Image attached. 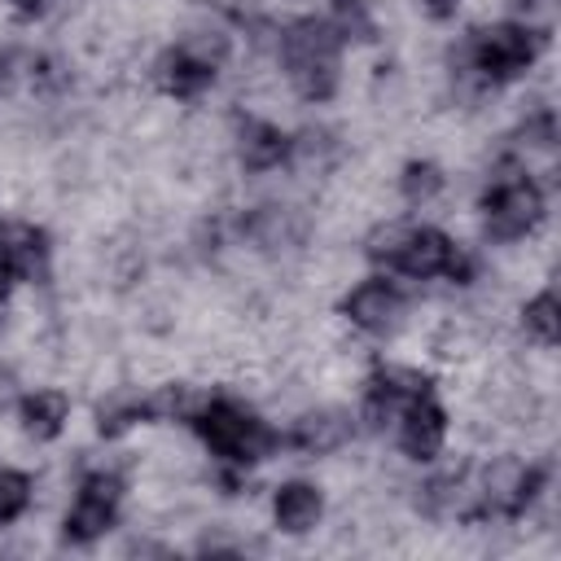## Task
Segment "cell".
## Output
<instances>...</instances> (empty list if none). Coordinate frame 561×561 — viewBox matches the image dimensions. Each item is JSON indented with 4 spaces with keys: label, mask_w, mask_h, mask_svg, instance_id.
<instances>
[{
    "label": "cell",
    "mask_w": 561,
    "mask_h": 561,
    "mask_svg": "<svg viewBox=\"0 0 561 561\" xmlns=\"http://www.w3.org/2000/svg\"><path fill=\"white\" fill-rule=\"evenodd\" d=\"M342 44H373L377 39V18L368 9V0H333L329 18H324Z\"/></svg>",
    "instance_id": "obj_20"
},
{
    "label": "cell",
    "mask_w": 561,
    "mask_h": 561,
    "mask_svg": "<svg viewBox=\"0 0 561 561\" xmlns=\"http://www.w3.org/2000/svg\"><path fill=\"white\" fill-rule=\"evenodd\" d=\"M447 188V175L434 158H408L399 171V193L408 206H430L438 193Z\"/></svg>",
    "instance_id": "obj_19"
},
{
    "label": "cell",
    "mask_w": 561,
    "mask_h": 561,
    "mask_svg": "<svg viewBox=\"0 0 561 561\" xmlns=\"http://www.w3.org/2000/svg\"><path fill=\"white\" fill-rule=\"evenodd\" d=\"M4 320H9V285H0V329H4Z\"/></svg>",
    "instance_id": "obj_28"
},
{
    "label": "cell",
    "mask_w": 561,
    "mask_h": 561,
    "mask_svg": "<svg viewBox=\"0 0 561 561\" xmlns=\"http://www.w3.org/2000/svg\"><path fill=\"white\" fill-rule=\"evenodd\" d=\"M184 425L228 469H250L280 451V430H272L254 408L228 394H202V403L188 412Z\"/></svg>",
    "instance_id": "obj_2"
},
{
    "label": "cell",
    "mask_w": 561,
    "mask_h": 561,
    "mask_svg": "<svg viewBox=\"0 0 561 561\" xmlns=\"http://www.w3.org/2000/svg\"><path fill=\"white\" fill-rule=\"evenodd\" d=\"M53 267V241L39 224L9 219L0 224V285H39Z\"/></svg>",
    "instance_id": "obj_10"
},
{
    "label": "cell",
    "mask_w": 561,
    "mask_h": 561,
    "mask_svg": "<svg viewBox=\"0 0 561 561\" xmlns=\"http://www.w3.org/2000/svg\"><path fill=\"white\" fill-rule=\"evenodd\" d=\"M26 66H31V48H0V101L13 96L26 83Z\"/></svg>",
    "instance_id": "obj_25"
},
{
    "label": "cell",
    "mask_w": 561,
    "mask_h": 561,
    "mask_svg": "<svg viewBox=\"0 0 561 561\" xmlns=\"http://www.w3.org/2000/svg\"><path fill=\"white\" fill-rule=\"evenodd\" d=\"M421 390H434V377H430V373L408 368V364H377V368L364 377L359 421L381 434L386 425H394L399 408H403L408 399H416Z\"/></svg>",
    "instance_id": "obj_9"
},
{
    "label": "cell",
    "mask_w": 561,
    "mask_h": 561,
    "mask_svg": "<svg viewBox=\"0 0 561 561\" xmlns=\"http://www.w3.org/2000/svg\"><path fill=\"white\" fill-rule=\"evenodd\" d=\"M548 486V465L539 460H495L473 473V504L465 522H522Z\"/></svg>",
    "instance_id": "obj_6"
},
{
    "label": "cell",
    "mask_w": 561,
    "mask_h": 561,
    "mask_svg": "<svg viewBox=\"0 0 561 561\" xmlns=\"http://www.w3.org/2000/svg\"><path fill=\"white\" fill-rule=\"evenodd\" d=\"M70 421V399L61 390H26L18 399V425L35 443H53Z\"/></svg>",
    "instance_id": "obj_17"
},
{
    "label": "cell",
    "mask_w": 561,
    "mask_h": 561,
    "mask_svg": "<svg viewBox=\"0 0 561 561\" xmlns=\"http://www.w3.org/2000/svg\"><path fill=\"white\" fill-rule=\"evenodd\" d=\"M13 399H18V377H13V368H0V408Z\"/></svg>",
    "instance_id": "obj_27"
},
{
    "label": "cell",
    "mask_w": 561,
    "mask_h": 561,
    "mask_svg": "<svg viewBox=\"0 0 561 561\" xmlns=\"http://www.w3.org/2000/svg\"><path fill=\"white\" fill-rule=\"evenodd\" d=\"M118 504H123V478L118 473H105V469L83 473L79 491H75V504L61 517V539L75 543V548L96 543L118 522Z\"/></svg>",
    "instance_id": "obj_8"
},
{
    "label": "cell",
    "mask_w": 561,
    "mask_h": 561,
    "mask_svg": "<svg viewBox=\"0 0 561 561\" xmlns=\"http://www.w3.org/2000/svg\"><path fill=\"white\" fill-rule=\"evenodd\" d=\"M513 140H517V145H526V149H543V153H552V149H557V140H561V131H557V114H552L548 105L530 110V114L517 123Z\"/></svg>",
    "instance_id": "obj_24"
},
{
    "label": "cell",
    "mask_w": 561,
    "mask_h": 561,
    "mask_svg": "<svg viewBox=\"0 0 561 561\" xmlns=\"http://www.w3.org/2000/svg\"><path fill=\"white\" fill-rule=\"evenodd\" d=\"M478 210H482V232H486V241L508 245V241L530 237V232L543 224L548 197H543V188L535 184V175L526 171V162L508 153V158H500V162L491 167V175H486V184H482V197H478Z\"/></svg>",
    "instance_id": "obj_4"
},
{
    "label": "cell",
    "mask_w": 561,
    "mask_h": 561,
    "mask_svg": "<svg viewBox=\"0 0 561 561\" xmlns=\"http://www.w3.org/2000/svg\"><path fill=\"white\" fill-rule=\"evenodd\" d=\"M543 44H548L543 31H535V26L517 22V18H504V22L478 26V31L465 39L460 57H465V70H469L478 83L504 88V83L522 79V75L539 61Z\"/></svg>",
    "instance_id": "obj_5"
},
{
    "label": "cell",
    "mask_w": 561,
    "mask_h": 561,
    "mask_svg": "<svg viewBox=\"0 0 561 561\" xmlns=\"http://www.w3.org/2000/svg\"><path fill=\"white\" fill-rule=\"evenodd\" d=\"M35 500V478L26 469H13V465H0V526H13L26 517Z\"/></svg>",
    "instance_id": "obj_22"
},
{
    "label": "cell",
    "mask_w": 561,
    "mask_h": 561,
    "mask_svg": "<svg viewBox=\"0 0 561 561\" xmlns=\"http://www.w3.org/2000/svg\"><path fill=\"white\" fill-rule=\"evenodd\" d=\"M320 517H324V495H320L316 482L289 478V482H280V486L272 491V522H276V530H285V535H307V530H316Z\"/></svg>",
    "instance_id": "obj_16"
},
{
    "label": "cell",
    "mask_w": 561,
    "mask_h": 561,
    "mask_svg": "<svg viewBox=\"0 0 561 561\" xmlns=\"http://www.w3.org/2000/svg\"><path fill=\"white\" fill-rule=\"evenodd\" d=\"M355 438V416L342 408H311L294 416V425L280 434V447H294L302 456H329Z\"/></svg>",
    "instance_id": "obj_15"
},
{
    "label": "cell",
    "mask_w": 561,
    "mask_h": 561,
    "mask_svg": "<svg viewBox=\"0 0 561 561\" xmlns=\"http://www.w3.org/2000/svg\"><path fill=\"white\" fill-rule=\"evenodd\" d=\"M237 162L241 171L250 175H267V171H280L294 162V136L272 123V118H259V114H241L237 118Z\"/></svg>",
    "instance_id": "obj_13"
},
{
    "label": "cell",
    "mask_w": 561,
    "mask_h": 561,
    "mask_svg": "<svg viewBox=\"0 0 561 561\" xmlns=\"http://www.w3.org/2000/svg\"><path fill=\"white\" fill-rule=\"evenodd\" d=\"M394 434H399V451L416 465L438 460L443 443H447V408L438 403L434 390H421L416 399H408L394 416Z\"/></svg>",
    "instance_id": "obj_12"
},
{
    "label": "cell",
    "mask_w": 561,
    "mask_h": 561,
    "mask_svg": "<svg viewBox=\"0 0 561 561\" xmlns=\"http://www.w3.org/2000/svg\"><path fill=\"white\" fill-rule=\"evenodd\" d=\"M307 215L298 206H285V202H263V206H250L241 219H237V232L241 241H250L254 250H294L307 241Z\"/></svg>",
    "instance_id": "obj_14"
},
{
    "label": "cell",
    "mask_w": 561,
    "mask_h": 561,
    "mask_svg": "<svg viewBox=\"0 0 561 561\" xmlns=\"http://www.w3.org/2000/svg\"><path fill=\"white\" fill-rule=\"evenodd\" d=\"M421 9H425L434 22H451L456 9H460V0H421Z\"/></svg>",
    "instance_id": "obj_26"
},
{
    "label": "cell",
    "mask_w": 561,
    "mask_h": 561,
    "mask_svg": "<svg viewBox=\"0 0 561 561\" xmlns=\"http://www.w3.org/2000/svg\"><path fill=\"white\" fill-rule=\"evenodd\" d=\"M136 425H153L149 421V394H140V390H118L96 408V434L101 438H118Z\"/></svg>",
    "instance_id": "obj_18"
},
{
    "label": "cell",
    "mask_w": 561,
    "mask_h": 561,
    "mask_svg": "<svg viewBox=\"0 0 561 561\" xmlns=\"http://www.w3.org/2000/svg\"><path fill=\"white\" fill-rule=\"evenodd\" d=\"M342 158V140L329 131V127H307L294 136V162H307V167H333Z\"/></svg>",
    "instance_id": "obj_23"
},
{
    "label": "cell",
    "mask_w": 561,
    "mask_h": 561,
    "mask_svg": "<svg viewBox=\"0 0 561 561\" xmlns=\"http://www.w3.org/2000/svg\"><path fill=\"white\" fill-rule=\"evenodd\" d=\"M224 61H228L224 31H188L153 61V83L171 101H197L215 88Z\"/></svg>",
    "instance_id": "obj_7"
},
{
    "label": "cell",
    "mask_w": 561,
    "mask_h": 561,
    "mask_svg": "<svg viewBox=\"0 0 561 561\" xmlns=\"http://www.w3.org/2000/svg\"><path fill=\"white\" fill-rule=\"evenodd\" d=\"M13 4H18V9H35L39 0H13Z\"/></svg>",
    "instance_id": "obj_29"
},
{
    "label": "cell",
    "mask_w": 561,
    "mask_h": 561,
    "mask_svg": "<svg viewBox=\"0 0 561 561\" xmlns=\"http://www.w3.org/2000/svg\"><path fill=\"white\" fill-rule=\"evenodd\" d=\"M403 311H408V294H403L399 280H390V276H368V280H359V285L342 298V316H346L359 333H368V337H386L390 329H399Z\"/></svg>",
    "instance_id": "obj_11"
},
{
    "label": "cell",
    "mask_w": 561,
    "mask_h": 561,
    "mask_svg": "<svg viewBox=\"0 0 561 561\" xmlns=\"http://www.w3.org/2000/svg\"><path fill=\"white\" fill-rule=\"evenodd\" d=\"M522 329H526L535 342L557 346V337H561V307H557V294H552V289H539L535 298H526V307H522Z\"/></svg>",
    "instance_id": "obj_21"
},
{
    "label": "cell",
    "mask_w": 561,
    "mask_h": 561,
    "mask_svg": "<svg viewBox=\"0 0 561 561\" xmlns=\"http://www.w3.org/2000/svg\"><path fill=\"white\" fill-rule=\"evenodd\" d=\"M364 254L408 280H451V285H469L478 263L465 245H456L443 228L434 224H381L368 232Z\"/></svg>",
    "instance_id": "obj_1"
},
{
    "label": "cell",
    "mask_w": 561,
    "mask_h": 561,
    "mask_svg": "<svg viewBox=\"0 0 561 561\" xmlns=\"http://www.w3.org/2000/svg\"><path fill=\"white\" fill-rule=\"evenodd\" d=\"M342 39L324 18H294L276 31V57L289 79V88L307 105H324L337 96L342 83Z\"/></svg>",
    "instance_id": "obj_3"
}]
</instances>
